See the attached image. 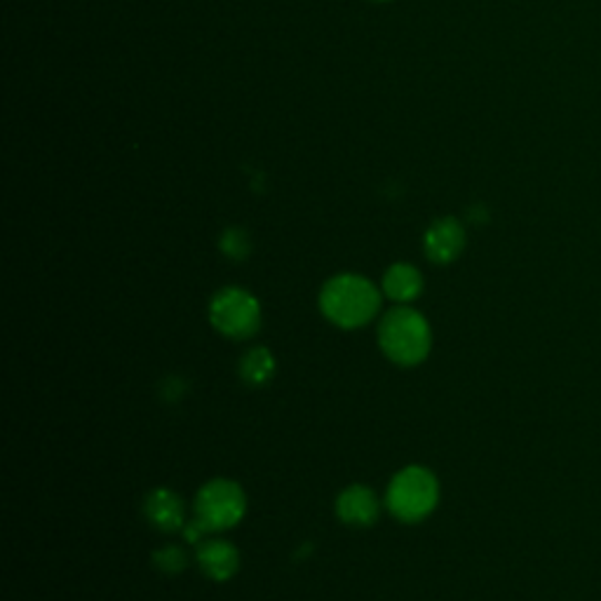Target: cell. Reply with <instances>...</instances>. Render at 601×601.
<instances>
[{
  "mask_svg": "<svg viewBox=\"0 0 601 601\" xmlns=\"http://www.w3.org/2000/svg\"><path fill=\"white\" fill-rule=\"evenodd\" d=\"M439 500V482L437 477L420 466H409L399 470L386 493L388 510L399 519V522H420L426 519Z\"/></svg>",
  "mask_w": 601,
  "mask_h": 601,
  "instance_id": "3",
  "label": "cell"
},
{
  "mask_svg": "<svg viewBox=\"0 0 601 601\" xmlns=\"http://www.w3.org/2000/svg\"><path fill=\"white\" fill-rule=\"evenodd\" d=\"M275 374V357L268 348H252L240 359V376L249 386H266Z\"/></svg>",
  "mask_w": 601,
  "mask_h": 601,
  "instance_id": "11",
  "label": "cell"
},
{
  "mask_svg": "<svg viewBox=\"0 0 601 601\" xmlns=\"http://www.w3.org/2000/svg\"><path fill=\"white\" fill-rule=\"evenodd\" d=\"M197 564H200V571H203L207 578L222 583V580H228L237 573L240 554L228 540L207 538L197 546Z\"/></svg>",
  "mask_w": 601,
  "mask_h": 601,
  "instance_id": "9",
  "label": "cell"
},
{
  "mask_svg": "<svg viewBox=\"0 0 601 601\" xmlns=\"http://www.w3.org/2000/svg\"><path fill=\"white\" fill-rule=\"evenodd\" d=\"M210 319L218 334L233 340H245L262 327V304L247 289L226 287L214 294Z\"/></svg>",
  "mask_w": 601,
  "mask_h": 601,
  "instance_id": "4",
  "label": "cell"
},
{
  "mask_svg": "<svg viewBox=\"0 0 601 601\" xmlns=\"http://www.w3.org/2000/svg\"><path fill=\"white\" fill-rule=\"evenodd\" d=\"M376 3H388V0H376Z\"/></svg>",
  "mask_w": 601,
  "mask_h": 601,
  "instance_id": "14",
  "label": "cell"
},
{
  "mask_svg": "<svg viewBox=\"0 0 601 601\" xmlns=\"http://www.w3.org/2000/svg\"><path fill=\"white\" fill-rule=\"evenodd\" d=\"M384 292L399 304H409L424 292V275L411 264H395L384 275Z\"/></svg>",
  "mask_w": 601,
  "mask_h": 601,
  "instance_id": "10",
  "label": "cell"
},
{
  "mask_svg": "<svg viewBox=\"0 0 601 601\" xmlns=\"http://www.w3.org/2000/svg\"><path fill=\"white\" fill-rule=\"evenodd\" d=\"M153 562L155 567L167 573V575H176V573H182L186 567H189V557L182 548H176V546H167L163 550H157L153 554Z\"/></svg>",
  "mask_w": 601,
  "mask_h": 601,
  "instance_id": "12",
  "label": "cell"
},
{
  "mask_svg": "<svg viewBox=\"0 0 601 601\" xmlns=\"http://www.w3.org/2000/svg\"><path fill=\"white\" fill-rule=\"evenodd\" d=\"M424 247L430 262L435 264H451L460 256L466 247V228L460 226L458 218H439L435 222L424 240Z\"/></svg>",
  "mask_w": 601,
  "mask_h": 601,
  "instance_id": "6",
  "label": "cell"
},
{
  "mask_svg": "<svg viewBox=\"0 0 601 601\" xmlns=\"http://www.w3.org/2000/svg\"><path fill=\"white\" fill-rule=\"evenodd\" d=\"M144 512L149 522L163 533H174L186 527V506L172 489H155L146 496Z\"/></svg>",
  "mask_w": 601,
  "mask_h": 601,
  "instance_id": "8",
  "label": "cell"
},
{
  "mask_svg": "<svg viewBox=\"0 0 601 601\" xmlns=\"http://www.w3.org/2000/svg\"><path fill=\"white\" fill-rule=\"evenodd\" d=\"M247 510V496L233 479H212L195 496V517L210 531H226L240 524Z\"/></svg>",
  "mask_w": 601,
  "mask_h": 601,
  "instance_id": "5",
  "label": "cell"
},
{
  "mask_svg": "<svg viewBox=\"0 0 601 601\" xmlns=\"http://www.w3.org/2000/svg\"><path fill=\"white\" fill-rule=\"evenodd\" d=\"M378 512H380L378 496L369 487H363V485H353L346 491H340L336 500L338 519L355 529L371 527L378 519Z\"/></svg>",
  "mask_w": 601,
  "mask_h": 601,
  "instance_id": "7",
  "label": "cell"
},
{
  "mask_svg": "<svg viewBox=\"0 0 601 601\" xmlns=\"http://www.w3.org/2000/svg\"><path fill=\"white\" fill-rule=\"evenodd\" d=\"M319 310L340 329H359L378 315L380 294L371 279L344 273L332 277L319 292Z\"/></svg>",
  "mask_w": 601,
  "mask_h": 601,
  "instance_id": "1",
  "label": "cell"
},
{
  "mask_svg": "<svg viewBox=\"0 0 601 601\" xmlns=\"http://www.w3.org/2000/svg\"><path fill=\"white\" fill-rule=\"evenodd\" d=\"M378 346L390 363L416 367L432 348V329L428 319L414 308H393L378 325Z\"/></svg>",
  "mask_w": 601,
  "mask_h": 601,
  "instance_id": "2",
  "label": "cell"
},
{
  "mask_svg": "<svg viewBox=\"0 0 601 601\" xmlns=\"http://www.w3.org/2000/svg\"><path fill=\"white\" fill-rule=\"evenodd\" d=\"M222 249L228 258H235V262H243V258L249 256V237L245 231H240V228H231L224 233L222 237Z\"/></svg>",
  "mask_w": 601,
  "mask_h": 601,
  "instance_id": "13",
  "label": "cell"
}]
</instances>
